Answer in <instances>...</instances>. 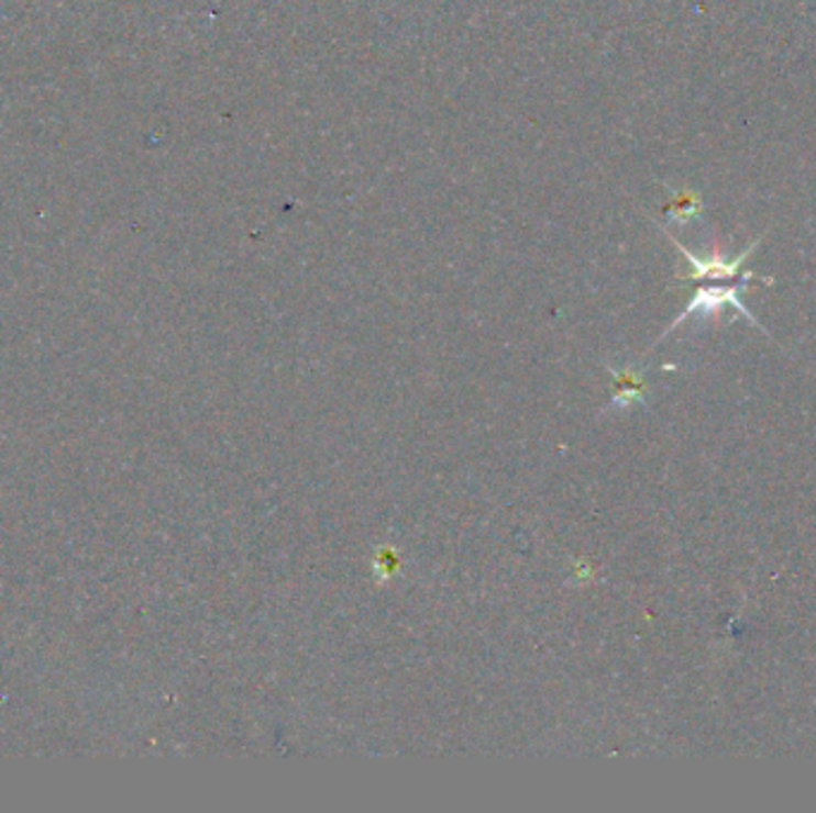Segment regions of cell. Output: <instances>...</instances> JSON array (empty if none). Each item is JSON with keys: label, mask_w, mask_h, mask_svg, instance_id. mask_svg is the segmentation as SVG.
<instances>
[{"label": "cell", "mask_w": 816, "mask_h": 813, "mask_svg": "<svg viewBox=\"0 0 816 813\" xmlns=\"http://www.w3.org/2000/svg\"><path fill=\"white\" fill-rule=\"evenodd\" d=\"M742 289H745V285H742V287L738 285V287H702V289H697L695 299H693L691 303H687V308H685V311L681 313V318L673 322L671 330H673L675 325H681V322L687 320L691 315H697V313H699V315H714L716 311H721L724 305H734L736 311H740L745 318H748V320L752 322V325L762 327V325H759V322L754 320V315L748 311V308H745V303H742V299H740V291H742Z\"/></svg>", "instance_id": "6da1fadb"}, {"label": "cell", "mask_w": 816, "mask_h": 813, "mask_svg": "<svg viewBox=\"0 0 816 813\" xmlns=\"http://www.w3.org/2000/svg\"><path fill=\"white\" fill-rule=\"evenodd\" d=\"M759 242H762V240H754V242H752L748 248H745L740 256H736L734 260H724L721 256L699 258V256L693 254V250H687L681 242H675V240H673L675 248L681 250L683 258H687V263L693 265V272L687 275L691 279H730V277H736V275L742 270V263L748 260V258L752 256V250L759 246Z\"/></svg>", "instance_id": "7a4b0ae2"}]
</instances>
